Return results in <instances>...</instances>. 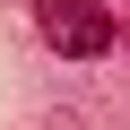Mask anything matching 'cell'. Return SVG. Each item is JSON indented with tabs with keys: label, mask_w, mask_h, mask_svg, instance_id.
Masks as SVG:
<instances>
[{
	"label": "cell",
	"mask_w": 130,
	"mask_h": 130,
	"mask_svg": "<svg viewBox=\"0 0 130 130\" xmlns=\"http://www.w3.org/2000/svg\"><path fill=\"white\" fill-rule=\"evenodd\" d=\"M35 35H43L61 61H104L121 26H113L104 0H35Z\"/></svg>",
	"instance_id": "1"
}]
</instances>
